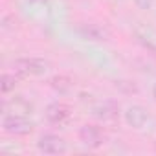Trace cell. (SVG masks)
I'll return each instance as SVG.
<instances>
[{
    "label": "cell",
    "instance_id": "cell-1",
    "mask_svg": "<svg viewBox=\"0 0 156 156\" xmlns=\"http://www.w3.org/2000/svg\"><path fill=\"white\" fill-rule=\"evenodd\" d=\"M11 68L20 77H37L50 70V62L42 57H20L11 62Z\"/></svg>",
    "mask_w": 156,
    "mask_h": 156
},
{
    "label": "cell",
    "instance_id": "cell-2",
    "mask_svg": "<svg viewBox=\"0 0 156 156\" xmlns=\"http://www.w3.org/2000/svg\"><path fill=\"white\" fill-rule=\"evenodd\" d=\"M92 116H94V119L99 121L101 125H112V123L119 121V118H121L119 103L114 101V99L98 101V103L92 107Z\"/></svg>",
    "mask_w": 156,
    "mask_h": 156
},
{
    "label": "cell",
    "instance_id": "cell-3",
    "mask_svg": "<svg viewBox=\"0 0 156 156\" xmlns=\"http://www.w3.org/2000/svg\"><path fill=\"white\" fill-rule=\"evenodd\" d=\"M2 132L9 136H28L33 132V121L20 114H6L2 118Z\"/></svg>",
    "mask_w": 156,
    "mask_h": 156
},
{
    "label": "cell",
    "instance_id": "cell-4",
    "mask_svg": "<svg viewBox=\"0 0 156 156\" xmlns=\"http://www.w3.org/2000/svg\"><path fill=\"white\" fill-rule=\"evenodd\" d=\"M79 140L88 149H99L108 141V136L103 130V127H99L96 123H87L79 129Z\"/></svg>",
    "mask_w": 156,
    "mask_h": 156
},
{
    "label": "cell",
    "instance_id": "cell-5",
    "mask_svg": "<svg viewBox=\"0 0 156 156\" xmlns=\"http://www.w3.org/2000/svg\"><path fill=\"white\" fill-rule=\"evenodd\" d=\"M37 149L42 152V154H64L66 152V141L57 136V134H42L39 136L37 140Z\"/></svg>",
    "mask_w": 156,
    "mask_h": 156
},
{
    "label": "cell",
    "instance_id": "cell-6",
    "mask_svg": "<svg viewBox=\"0 0 156 156\" xmlns=\"http://www.w3.org/2000/svg\"><path fill=\"white\" fill-rule=\"evenodd\" d=\"M79 35L85 41H92V42H107L110 41V31L96 22H87L79 26Z\"/></svg>",
    "mask_w": 156,
    "mask_h": 156
},
{
    "label": "cell",
    "instance_id": "cell-7",
    "mask_svg": "<svg viewBox=\"0 0 156 156\" xmlns=\"http://www.w3.org/2000/svg\"><path fill=\"white\" fill-rule=\"evenodd\" d=\"M44 116H46V119H48L50 123L61 125V123H64V121L72 116V108H70V105H66V103H62V101H53V103H50V105L46 107Z\"/></svg>",
    "mask_w": 156,
    "mask_h": 156
},
{
    "label": "cell",
    "instance_id": "cell-8",
    "mask_svg": "<svg viewBox=\"0 0 156 156\" xmlns=\"http://www.w3.org/2000/svg\"><path fill=\"white\" fill-rule=\"evenodd\" d=\"M149 119H151L149 110H147L145 107H141V105H130V107L125 110V121H127V125L132 127V129H138V130L143 129Z\"/></svg>",
    "mask_w": 156,
    "mask_h": 156
},
{
    "label": "cell",
    "instance_id": "cell-9",
    "mask_svg": "<svg viewBox=\"0 0 156 156\" xmlns=\"http://www.w3.org/2000/svg\"><path fill=\"white\" fill-rule=\"evenodd\" d=\"M48 85L57 92V94H61V96H64V94H68L70 90H72V87H73V81L70 79L68 75H53L51 79L48 81Z\"/></svg>",
    "mask_w": 156,
    "mask_h": 156
},
{
    "label": "cell",
    "instance_id": "cell-10",
    "mask_svg": "<svg viewBox=\"0 0 156 156\" xmlns=\"http://www.w3.org/2000/svg\"><path fill=\"white\" fill-rule=\"evenodd\" d=\"M19 79H20V75H17L15 72L2 73V77H0V90H2V94H9L11 90H15V87L19 85Z\"/></svg>",
    "mask_w": 156,
    "mask_h": 156
},
{
    "label": "cell",
    "instance_id": "cell-11",
    "mask_svg": "<svg viewBox=\"0 0 156 156\" xmlns=\"http://www.w3.org/2000/svg\"><path fill=\"white\" fill-rule=\"evenodd\" d=\"M134 2H136V6H138L140 9L147 11V9H151V8H152V4H154V0H134Z\"/></svg>",
    "mask_w": 156,
    "mask_h": 156
},
{
    "label": "cell",
    "instance_id": "cell-12",
    "mask_svg": "<svg viewBox=\"0 0 156 156\" xmlns=\"http://www.w3.org/2000/svg\"><path fill=\"white\" fill-rule=\"evenodd\" d=\"M152 96H154V99H156V83H154V87H152Z\"/></svg>",
    "mask_w": 156,
    "mask_h": 156
},
{
    "label": "cell",
    "instance_id": "cell-13",
    "mask_svg": "<svg viewBox=\"0 0 156 156\" xmlns=\"http://www.w3.org/2000/svg\"><path fill=\"white\" fill-rule=\"evenodd\" d=\"M154 151H156V141H154Z\"/></svg>",
    "mask_w": 156,
    "mask_h": 156
}]
</instances>
